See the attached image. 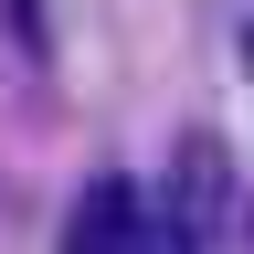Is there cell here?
I'll return each instance as SVG.
<instances>
[{
    "label": "cell",
    "mask_w": 254,
    "mask_h": 254,
    "mask_svg": "<svg viewBox=\"0 0 254 254\" xmlns=\"http://www.w3.org/2000/svg\"><path fill=\"white\" fill-rule=\"evenodd\" d=\"M222 190H233L222 148H212V138H180V159H170V201H159V244H170V254H201V244L222 233Z\"/></svg>",
    "instance_id": "obj_1"
},
{
    "label": "cell",
    "mask_w": 254,
    "mask_h": 254,
    "mask_svg": "<svg viewBox=\"0 0 254 254\" xmlns=\"http://www.w3.org/2000/svg\"><path fill=\"white\" fill-rule=\"evenodd\" d=\"M64 254H170V244H159V212L138 180H85L74 222H64Z\"/></svg>",
    "instance_id": "obj_2"
},
{
    "label": "cell",
    "mask_w": 254,
    "mask_h": 254,
    "mask_svg": "<svg viewBox=\"0 0 254 254\" xmlns=\"http://www.w3.org/2000/svg\"><path fill=\"white\" fill-rule=\"evenodd\" d=\"M0 32H11V53H32V64H43V43H53L43 0H0Z\"/></svg>",
    "instance_id": "obj_3"
}]
</instances>
